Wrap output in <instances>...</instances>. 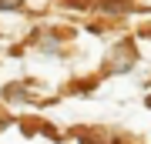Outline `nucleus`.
Instances as JSON below:
<instances>
[{
  "mask_svg": "<svg viewBox=\"0 0 151 144\" xmlns=\"http://www.w3.org/2000/svg\"><path fill=\"white\" fill-rule=\"evenodd\" d=\"M148 107H151V97H148Z\"/></svg>",
  "mask_w": 151,
  "mask_h": 144,
  "instance_id": "2",
  "label": "nucleus"
},
{
  "mask_svg": "<svg viewBox=\"0 0 151 144\" xmlns=\"http://www.w3.org/2000/svg\"><path fill=\"white\" fill-rule=\"evenodd\" d=\"M24 0H0V10H20Z\"/></svg>",
  "mask_w": 151,
  "mask_h": 144,
  "instance_id": "1",
  "label": "nucleus"
}]
</instances>
